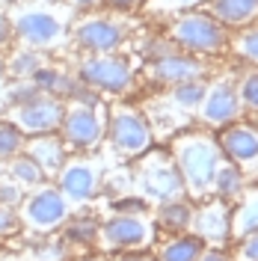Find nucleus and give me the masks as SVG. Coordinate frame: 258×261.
Returning a JSON list of instances; mask_svg holds the SVG:
<instances>
[{
  "label": "nucleus",
  "mask_w": 258,
  "mask_h": 261,
  "mask_svg": "<svg viewBox=\"0 0 258 261\" xmlns=\"http://www.w3.org/2000/svg\"><path fill=\"white\" fill-rule=\"evenodd\" d=\"M178 172L193 193H205L214 187V175L220 166V148L208 137H184L175 143Z\"/></svg>",
  "instance_id": "1"
},
{
  "label": "nucleus",
  "mask_w": 258,
  "mask_h": 261,
  "mask_svg": "<svg viewBox=\"0 0 258 261\" xmlns=\"http://www.w3.org/2000/svg\"><path fill=\"white\" fill-rule=\"evenodd\" d=\"M68 217V202L57 187H36L30 196L21 199V223L33 231H54Z\"/></svg>",
  "instance_id": "2"
},
{
  "label": "nucleus",
  "mask_w": 258,
  "mask_h": 261,
  "mask_svg": "<svg viewBox=\"0 0 258 261\" xmlns=\"http://www.w3.org/2000/svg\"><path fill=\"white\" fill-rule=\"evenodd\" d=\"M63 113H65V107L57 101V95L39 92L27 104H18L15 110H12V125L21 134H30V137H36V134H50V130L60 128Z\"/></svg>",
  "instance_id": "3"
},
{
  "label": "nucleus",
  "mask_w": 258,
  "mask_h": 261,
  "mask_svg": "<svg viewBox=\"0 0 258 261\" xmlns=\"http://www.w3.org/2000/svg\"><path fill=\"white\" fill-rule=\"evenodd\" d=\"M172 36L181 48L199 50V54H214L226 45V30L220 27L217 18L208 15H184L175 21Z\"/></svg>",
  "instance_id": "4"
},
{
  "label": "nucleus",
  "mask_w": 258,
  "mask_h": 261,
  "mask_svg": "<svg viewBox=\"0 0 258 261\" xmlns=\"http://www.w3.org/2000/svg\"><path fill=\"white\" fill-rule=\"evenodd\" d=\"M140 184H143V190L151 199H161V202H175L184 193L181 172L169 161H163V158H151L145 163L143 172H140Z\"/></svg>",
  "instance_id": "5"
},
{
  "label": "nucleus",
  "mask_w": 258,
  "mask_h": 261,
  "mask_svg": "<svg viewBox=\"0 0 258 261\" xmlns=\"http://www.w3.org/2000/svg\"><path fill=\"white\" fill-rule=\"evenodd\" d=\"M81 77L89 86L107 89V92H125L131 86V68L119 57H92L81 65Z\"/></svg>",
  "instance_id": "6"
},
{
  "label": "nucleus",
  "mask_w": 258,
  "mask_h": 261,
  "mask_svg": "<svg viewBox=\"0 0 258 261\" xmlns=\"http://www.w3.org/2000/svg\"><path fill=\"white\" fill-rule=\"evenodd\" d=\"M12 33L18 39H24L27 45H33V48H45V45H54L63 36V24H60V18H54L50 12L27 9V12H18L15 15Z\"/></svg>",
  "instance_id": "7"
},
{
  "label": "nucleus",
  "mask_w": 258,
  "mask_h": 261,
  "mask_svg": "<svg viewBox=\"0 0 258 261\" xmlns=\"http://www.w3.org/2000/svg\"><path fill=\"white\" fill-rule=\"evenodd\" d=\"M60 128H63V134H65V143H71L74 148H89L101 140L104 125H101L98 113L89 104H74L71 110L63 113Z\"/></svg>",
  "instance_id": "8"
},
{
  "label": "nucleus",
  "mask_w": 258,
  "mask_h": 261,
  "mask_svg": "<svg viewBox=\"0 0 258 261\" xmlns=\"http://www.w3.org/2000/svg\"><path fill=\"white\" fill-rule=\"evenodd\" d=\"M110 137H113V146L125 154H140L151 146V130L134 110H119L113 116Z\"/></svg>",
  "instance_id": "9"
},
{
  "label": "nucleus",
  "mask_w": 258,
  "mask_h": 261,
  "mask_svg": "<svg viewBox=\"0 0 258 261\" xmlns=\"http://www.w3.org/2000/svg\"><path fill=\"white\" fill-rule=\"evenodd\" d=\"M151 223L140 220L137 214H119L101 226V241L107 246H143L151 241Z\"/></svg>",
  "instance_id": "10"
},
{
  "label": "nucleus",
  "mask_w": 258,
  "mask_h": 261,
  "mask_svg": "<svg viewBox=\"0 0 258 261\" xmlns=\"http://www.w3.org/2000/svg\"><path fill=\"white\" fill-rule=\"evenodd\" d=\"M95 184L98 175L89 163H63V175H60V193L65 196V202H74V205H83L95 196Z\"/></svg>",
  "instance_id": "11"
},
{
  "label": "nucleus",
  "mask_w": 258,
  "mask_h": 261,
  "mask_svg": "<svg viewBox=\"0 0 258 261\" xmlns=\"http://www.w3.org/2000/svg\"><path fill=\"white\" fill-rule=\"evenodd\" d=\"M78 42L86 50H95V54H107L122 45V27H116L113 21L107 18H89L78 27Z\"/></svg>",
  "instance_id": "12"
},
{
  "label": "nucleus",
  "mask_w": 258,
  "mask_h": 261,
  "mask_svg": "<svg viewBox=\"0 0 258 261\" xmlns=\"http://www.w3.org/2000/svg\"><path fill=\"white\" fill-rule=\"evenodd\" d=\"M202 116L211 125H223L238 116V89L231 83H217L202 98Z\"/></svg>",
  "instance_id": "13"
},
{
  "label": "nucleus",
  "mask_w": 258,
  "mask_h": 261,
  "mask_svg": "<svg viewBox=\"0 0 258 261\" xmlns=\"http://www.w3.org/2000/svg\"><path fill=\"white\" fill-rule=\"evenodd\" d=\"M190 223H193L196 234H199V241H226L231 226H228V211L223 202H211L205 205L202 211H196L190 217Z\"/></svg>",
  "instance_id": "14"
},
{
  "label": "nucleus",
  "mask_w": 258,
  "mask_h": 261,
  "mask_svg": "<svg viewBox=\"0 0 258 261\" xmlns=\"http://www.w3.org/2000/svg\"><path fill=\"white\" fill-rule=\"evenodd\" d=\"M27 154L39 163V169H42L45 175L60 172V169H63V163H65L63 143H60L57 137H50V134H36L30 143H27Z\"/></svg>",
  "instance_id": "15"
},
{
  "label": "nucleus",
  "mask_w": 258,
  "mask_h": 261,
  "mask_svg": "<svg viewBox=\"0 0 258 261\" xmlns=\"http://www.w3.org/2000/svg\"><path fill=\"white\" fill-rule=\"evenodd\" d=\"M220 146L228 151V158L238 163H255L258 161V137L249 128H228L220 140Z\"/></svg>",
  "instance_id": "16"
},
{
  "label": "nucleus",
  "mask_w": 258,
  "mask_h": 261,
  "mask_svg": "<svg viewBox=\"0 0 258 261\" xmlns=\"http://www.w3.org/2000/svg\"><path fill=\"white\" fill-rule=\"evenodd\" d=\"M151 74L158 81H166V83H184V81H193L202 74V65L196 63L193 57H163L154 63Z\"/></svg>",
  "instance_id": "17"
},
{
  "label": "nucleus",
  "mask_w": 258,
  "mask_h": 261,
  "mask_svg": "<svg viewBox=\"0 0 258 261\" xmlns=\"http://www.w3.org/2000/svg\"><path fill=\"white\" fill-rule=\"evenodd\" d=\"M258 15V0H214V18L223 24H249Z\"/></svg>",
  "instance_id": "18"
},
{
  "label": "nucleus",
  "mask_w": 258,
  "mask_h": 261,
  "mask_svg": "<svg viewBox=\"0 0 258 261\" xmlns=\"http://www.w3.org/2000/svg\"><path fill=\"white\" fill-rule=\"evenodd\" d=\"M6 175L15 181V184H21V187H39L42 178H45V172L39 169V163L33 161L30 154H15V158L9 161Z\"/></svg>",
  "instance_id": "19"
},
{
  "label": "nucleus",
  "mask_w": 258,
  "mask_h": 261,
  "mask_svg": "<svg viewBox=\"0 0 258 261\" xmlns=\"http://www.w3.org/2000/svg\"><path fill=\"white\" fill-rule=\"evenodd\" d=\"M30 81L36 83V89H39V92H45V95L74 92V83L68 81V74L57 71V68H45V65H39V68H36V74H33Z\"/></svg>",
  "instance_id": "20"
},
{
  "label": "nucleus",
  "mask_w": 258,
  "mask_h": 261,
  "mask_svg": "<svg viewBox=\"0 0 258 261\" xmlns=\"http://www.w3.org/2000/svg\"><path fill=\"white\" fill-rule=\"evenodd\" d=\"M39 65H42V57L36 50H15L6 63V71H9L12 81H30Z\"/></svg>",
  "instance_id": "21"
},
{
  "label": "nucleus",
  "mask_w": 258,
  "mask_h": 261,
  "mask_svg": "<svg viewBox=\"0 0 258 261\" xmlns=\"http://www.w3.org/2000/svg\"><path fill=\"white\" fill-rule=\"evenodd\" d=\"M199 252H202L199 238H178L161 249V261H196Z\"/></svg>",
  "instance_id": "22"
},
{
  "label": "nucleus",
  "mask_w": 258,
  "mask_h": 261,
  "mask_svg": "<svg viewBox=\"0 0 258 261\" xmlns=\"http://www.w3.org/2000/svg\"><path fill=\"white\" fill-rule=\"evenodd\" d=\"M24 148V134L12 122H0V161H12Z\"/></svg>",
  "instance_id": "23"
},
{
  "label": "nucleus",
  "mask_w": 258,
  "mask_h": 261,
  "mask_svg": "<svg viewBox=\"0 0 258 261\" xmlns=\"http://www.w3.org/2000/svg\"><path fill=\"white\" fill-rule=\"evenodd\" d=\"M214 187H217V193H220V196H235V193H241V187H243L241 169H235V166H217Z\"/></svg>",
  "instance_id": "24"
},
{
  "label": "nucleus",
  "mask_w": 258,
  "mask_h": 261,
  "mask_svg": "<svg viewBox=\"0 0 258 261\" xmlns=\"http://www.w3.org/2000/svg\"><path fill=\"white\" fill-rule=\"evenodd\" d=\"M231 231H235L238 238L249 234V231H258V196H252L241 211H238L235 223H231Z\"/></svg>",
  "instance_id": "25"
},
{
  "label": "nucleus",
  "mask_w": 258,
  "mask_h": 261,
  "mask_svg": "<svg viewBox=\"0 0 258 261\" xmlns=\"http://www.w3.org/2000/svg\"><path fill=\"white\" fill-rule=\"evenodd\" d=\"M190 217H193V211L184 205V202H166V208L161 211V223L166 228H187L190 226Z\"/></svg>",
  "instance_id": "26"
},
{
  "label": "nucleus",
  "mask_w": 258,
  "mask_h": 261,
  "mask_svg": "<svg viewBox=\"0 0 258 261\" xmlns=\"http://www.w3.org/2000/svg\"><path fill=\"white\" fill-rule=\"evenodd\" d=\"M39 95V89H36V83L33 81H12L9 86H3V104H27L30 98Z\"/></svg>",
  "instance_id": "27"
},
{
  "label": "nucleus",
  "mask_w": 258,
  "mask_h": 261,
  "mask_svg": "<svg viewBox=\"0 0 258 261\" xmlns=\"http://www.w3.org/2000/svg\"><path fill=\"white\" fill-rule=\"evenodd\" d=\"M172 98H175L178 107H184V110H196V107L202 104V98H205V86H202V83H193V81H184L175 89V95Z\"/></svg>",
  "instance_id": "28"
},
{
  "label": "nucleus",
  "mask_w": 258,
  "mask_h": 261,
  "mask_svg": "<svg viewBox=\"0 0 258 261\" xmlns=\"http://www.w3.org/2000/svg\"><path fill=\"white\" fill-rule=\"evenodd\" d=\"M95 234H98V226L89 223V220H74V226H68V231H65V238L68 241H78V244L95 241Z\"/></svg>",
  "instance_id": "29"
},
{
  "label": "nucleus",
  "mask_w": 258,
  "mask_h": 261,
  "mask_svg": "<svg viewBox=\"0 0 258 261\" xmlns=\"http://www.w3.org/2000/svg\"><path fill=\"white\" fill-rule=\"evenodd\" d=\"M238 98H243V104H246L249 110H258V71H249V74L243 77Z\"/></svg>",
  "instance_id": "30"
},
{
  "label": "nucleus",
  "mask_w": 258,
  "mask_h": 261,
  "mask_svg": "<svg viewBox=\"0 0 258 261\" xmlns=\"http://www.w3.org/2000/svg\"><path fill=\"white\" fill-rule=\"evenodd\" d=\"M21 199H24V187L15 184L12 178L6 181V175H3V178H0V202H3V205H9V208H18V205H21Z\"/></svg>",
  "instance_id": "31"
},
{
  "label": "nucleus",
  "mask_w": 258,
  "mask_h": 261,
  "mask_svg": "<svg viewBox=\"0 0 258 261\" xmlns=\"http://www.w3.org/2000/svg\"><path fill=\"white\" fill-rule=\"evenodd\" d=\"M238 54H243L246 60H252V63H258V30H252V33H243L241 39H238Z\"/></svg>",
  "instance_id": "32"
},
{
  "label": "nucleus",
  "mask_w": 258,
  "mask_h": 261,
  "mask_svg": "<svg viewBox=\"0 0 258 261\" xmlns=\"http://www.w3.org/2000/svg\"><path fill=\"white\" fill-rule=\"evenodd\" d=\"M238 261H258V231L243 234V246L238 249Z\"/></svg>",
  "instance_id": "33"
},
{
  "label": "nucleus",
  "mask_w": 258,
  "mask_h": 261,
  "mask_svg": "<svg viewBox=\"0 0 258 261\" xmlns=\"http://www.w3.org/2000/svg\"><path fill=\"white\" fill-rule=\"evenodd\" d=\"M18 228V217H15V208L3 205L0 202V234H12Z\"/></svg>",
  "instance_id": "34"
},
{
  "label": "nucleus",
  "mask_w": 258,
  "mask_h": 261,
  "mask_svg": "<svg viewBox=\"0 0 258 261\" xmlns=\"http://www.w3.org/2000/svg\"><path fill=\"white\" fill-rule=\"evenodd\" d=\"M116 208H119L122 214H137V211L145 208V199H125V202H119Z\"/></svg>",
  "instance_id": "35"
},
{
  "label": "nucleus",
  "mask_w": 258,
  "mask_h": 261,
  "mask_svg": "<svg viewBox=\"0 0 258 261\" xmlns=\"http://www.w3.org/2000/svg\"><path fill=\"white\" fill-rule=\"evenodd\" d=\"M9 39H12V24L0 18V50H3L6 45H9Z\"/></svg>",
  "instance_id": "36"
},
{
  "label": "nucleus",
  "mask_w": 258,
  "mask_h": 261,
  "mask_svg": "<svg viewBox=\"0 0 258 261\" xmlns=\"http://www.w3.org/2000/svg\"><path fill=\"white\" fill-rule=\"evenodd\" d=\"M196 261H228V255L217 252V249H211V252H199V258Z\"/></svg>",
  "instance_id": "37"
},
{
  "label": "nucleus",
  "mask_w": 258,
  "mask_h": 261,
  "mask_svg": "<svg viewBox=\"0 0 258 261\" xmlns=\"http://www.w3.org/2000/svg\"><path fill=\"white\" fill-rule=\"evenodd\" d=\"M110 3H113L116 9H134V6H137L140 0H110Z\"/></svg>",
  "instance_id": "38"
},
{
  "label": "nucleus",
  "mask_w": 258,
  "mask_h": 261,
  "mask_svg": "<svg viewBox=\"0 0 258 261\" xmlns=\"http://www.w3.org/2000/svg\"><path fill=\"white\" fill-rule=\"evenodd\" d=\"M74 6H81V9H92V6H98L101 0H71Z\"/></svg>",
  "instance_id": "39"
},
{
  "label": "nucleus",
  "mask_w": 258,
  "mask_h": 261,
  "mask_svg": "<svg viewBox=\"0 0 258 261\" xmlns=\"http://www.w3.org/2000/svg\"><path fill=\"white\" fill-rule=\"evenodd\" d=\"M175 6H190V3H199V0H172Z\"/></svg>",
  "instance_id": "40"
},
{
  "label": "nucleus",
  "mask_w": 258,
  "mask_h": 261,
  "mask_svg": "<svg viewBox=\"0 0 258 261\" xmlns=\"http://www.w3.org/2000/svg\"><path fill=\"white\" fill-rule=\"evenodd\" d=\"M0 104H3V77H0Z\"/></svg>",
  "instance_id": "41"
},
{
  "label": "nucleus",
  "mask_w": 258,
  "mask_h": 261,
  "mask_svg": "<svg viewBox=\"0 0 258 261\" xmlns=\"http://www.w3.org/2000/svg\"><path fill=\"white\" fill-rule=\"evenodd\" d=\"M122 261H151V258H122Z\"/></svg>",
  "instance_id": "42"
},
{
  "label": "nucleus",
  "mask_w": 258,
  "mask_h": 261,
  "mask_svg": "<svg viewBox=\"0 0 258 261\" xmlns=\"http://www.w3.org/2000/svg\"><path fill=\"white\" fill-rule=\"evenodd\" d=\"M3 175H6V169H3V161H0V178H3Z\"/></svg>",
  "instance_id": "43"
},
{
  "label": "nucleus",
  "mask_w": 258,
  "mask_h": 261,
  "mask_svg": "<svg viewBox=\"0 0 258 261\" xmlns=\"http://www.w3.org/2000/svg\"><path fill=\"white\" fill-rule=\"evenodd\" d=\"M86 261H101V258H86Z\"/></svg>",
  "instance_id": "44"
}]
</instances>
